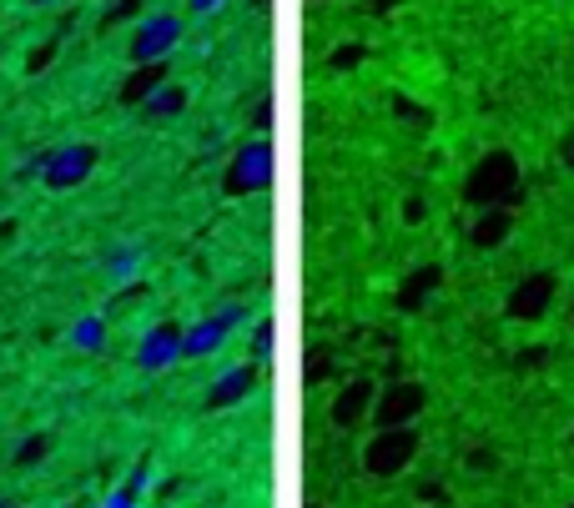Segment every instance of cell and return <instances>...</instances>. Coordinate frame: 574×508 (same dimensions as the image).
<instances>
[{
	"mask_svg": "<svg viewBox=\"0 0 574 508\" xmlns=\"http://www.w3.org/2000/svg\"><path fill=\"white\" fill-rule=\"evenodd\" d=\"M520 156L504 152V146H494V152H484L474 166H469L464 176V202L474 206V212H484V206H514L520 202Z\"/></svg>",
	"mask_w": 574,
	"mask_h": 508,
	"instance_id": "6da1fadb",
	"label": "cell"
},
{
	"mask_svg": "<svg viewBox=\"0 0 574 508\" xmlns=\"http://www.w3.org/2000/svg\"><path fill=\"white\" fill-rule=\"evenodd\" d=\"M423 448V433L419 423H403V428H379L369 438V448H363V474L369 478H399L413 468V458H419Z\"/></svg>",
	"mask_w": 574,
	"mask_h": 508,
	"instance_id": "7a4b0ae2",
	"label": "cell"
},
{
	"mask_svg": "<svg viewBox=\"0 0 574 508\" xmlns=\"http://www.w3.org/2000/svg\"><path fill=\"white\" fill-rule=\"evenodd\" d=\"M97 162H101L97 141H66V146H56L41 162V182L51 186V192H77V186H87V176L97 172Z\"/></svg>",
	"mask_w": 574,
	"mask_h": 508,
	"instance_id": "3957f363",
	"label": "cell"
},
{
	"mask_svg": "<svg viewBox=\"0 0 574 508\" xmlns=\"http://www.w3.org/2000/svg\"><path fill=\"white\" fill-rule=\"evenodd\" d=\"M222 186H228L232 196H252L262 192V186H272V141H248V146H238V156L228 162V172H222Z\"/></svg>",
	"mask_w": 574,
	"mask_h": 508,
	"instance_id": "277c9868",
	"label": "cell"
},
{
	"mask_svg": "<svg viewBox=\"0 0 574 508\" xmlns=\"http://www.w3.org/2000/svg\"><path fill=\"white\" fill-rule=\"evenodd\" d=\"M554 297H560V277H554L550 267H540L514 282V293L504 297V313H510L514 323H540V317H550Z\"/></svg>",
	"mask_w": 574,
	"mask_h": 508,
	"instance_id": "5b68a950",
	"label": "cell"
},
{
	"mask_svg": "<svg viewBox=\"0 0 574 508\" xmlns=\"http://www.w3.org/2000/svg\"><path fill=\"white\" fill-rule=\"evenodd\" d=\"M177 41H182V21H177V16H141L127 41V55H131V65L167 61V55L177 51Z\"/></svg>",
	"mask_w": 574,
	"mask_h": 508,
	"instance_id": "8992f818",
	"label": "cell"
},
{
	"mask_svg": "<svg viewBox=\"0 0 574 508\" xmlns=\"http://www.w3.org/2000/svg\"><path fill=\"white\" fill-rule=\"evenodd\" d=\"M423 408H429V388H423V383H393V388H383L379 398H373L369 418L379 423V428H403V423H419Z\"/></svg>",
	"mask_w": 574,
	"mask_h": 508,
	"instance_id": "52a82bcc",
	"label": "cell"
},
{
	"mask_svg": "<svg viewBox=\"0 0 574 508\" xmlns=\"http://www.w3.org/2000/svg\"><path fill=\"white\" fill-rule=\"evenodd\" d=\"M177 357H182V327L177 323H157L152 333L141 337V353H137V363L147 373H157V368H172Z\"/></svg>",
	"mask_w": 574,
	"mask_h": 508,
	"instance_id": "ba28073f",
	"label": "cell"
},
{
	"mask_svg": "<svg viewBox=\"0 0 574 508\" xmlns=\"http://www.w3.org/2000/svg\"><path fill=\"white\" fill-rule=\"evenodd\" d=\"M232 323H238V307H222V313L202 317V323H197L192 333H182V357H207V353H218L222 337L232 333Z\"/></svg>",
	"mask_w": 574,
	"mask_h": 508,
	"instance_id": "9c48e42d",
	"label": "cell"
},
{
	"mask_svg": "<svg viewBox=\"0 0 574 508\" xmlns=\"http://www.w3.org/2000/svg\"><path fill=\"white\" fill-rule=\"evenodd\" d=\"M373 398H379V388H373L369 378H358V383H348V388L333 398L328 418H333L338 428H358V423H363V418L373 413Z\"/></svg>",
	"mask_w": 574,
	"mask_h": 508,
	"instance_id": "30bf717a",
	"label": "cell"
},
{
	"mask_svg": "<svg viewBox=\"0 0 574 508\" xmlns=\"http://www.w3.org/2000/svg\"><path fill=\"white\" fill-rule=\"evenodd\" d=\"M172 81V71H167V61H147V65H137L127 81H121V91H117V101L121 106H147V101L157 96V91Z\"/></svg>",
	"mask_w": 574,
	"mask_h": 508,
	"instance_id": "8fae6325",
	"label": "cell"
},
{
	"mask_svg": "<svg viewBox=\"0 0 574 508\" xmlns=\"http://www.w3.org/2000/svg\"><path fill=\"white\" fill-rule=\"evenodd\" d=\"M258 388V363H242V368H228L218 383H212V393H207V408L222 413V408H238L248 393Z\"/></svg>",
	"mask_w": 574,
	"mask_h": 508,
	"instance_id": "7c38bea8",
	"label": "cell"
},
{
	"mask_svg": "<svg viewBox=\"0 0 574 508\" xmlns=\"http://www.w3.org/2000/svg\"><path fill=\"white\" fill-rule=\"evenodd\" d=\"M514 232V206H484V212H474V232H469V242H474L479 252H494L504 247Z\"/></svg>",
	"mask_w": 574,
	"mask_h": 508,
	"instance_id": "4fadbf2b",
	"label": "cell"
},
{
	"mask_svg": "<svg viewBox=\"0 0 574 508\" xmlns=\"http://www.w3.org/2000/svg\"><path fill=\"white\" fill-rule=\"evenodd\" d=\"M444 287V267L439 262H423V267H413L409 277H403V287H399V307L403 313H423V303Z\"/></svg>",
	"mask_w": 574,
	"mask_h": 508,
	"instance_id": "5bb4252c",
	"label": "cell"
},
{
	"mask_svg": "<svg viewBox=\"0 0 574 508\" xmlns=\"http://www.w3.org/2000/svg\"><path fill=\"white\" fill-rule=\"evenodd\" d=\"M182 111H187V87L167 81V87L157 91L147 106H141V116H147V121H167V116H182Z\"/></svg>",
	"mask_w": 574,
	"mask_h": 508,
	"instance_id": "9a60e30c",
	"label": "cell"
},
{
	"mask_svg": "<svg viewBox=\"0 0 574 508\" xmlns=\"http://www.w3.org/2000/svg\"><path fill=\"white\" fill-rule=\"evenodd\" d=\"M363 55H369V45H363V41H348V45H338V51L328 55V65H333L338 77H343V71H353V65L363 61Z\"/></svg>",
	"mask_w": 574,
	"mask_h": 508,
	"instance_id": "2e32d148",
	"label": "cell"
},
{
	"mask_svg": "<svg viewBox=\"0 0 574 508\" xmlns=\"http://www.w3.org/2000/svg\"><path fill=\"white\" fill-rule=\"evenodd\" d=\"M141 488H147V464H141L137 474H131V484H127V488H117V494H111V504H107V508H137Z\"/></svg>",
	"mask_w": 574,
	"mask_h": 508,
	"instance_id": "e0dca14e",
	"label": "cell"
},
{
	"mask_svg": "<svg viewBox=\"0 0 574 508\" xmlns=\"http://www.w3.org/2000/svg\"><path fill=\"white\" fill-rule=\"evenodd\" d=\"M51 454V438H46V433H36V438H26L21 444V454H16V468H31L36 458H46Z\"/></svg>",
	"mask_w": 574,
	"mask_h": 508,
	"instance_id": "ac0fdd59",
	"label": "cell"
},
{
	"mask_svg": "<svg viewBox=\"0 0 574 508\" xmlns=\"http://www.w3.org/2000/svg\"><path fill=\"white\" fill-rule=\"evenodd\" d=\"M101 337H107V323H101V317H87V323H77V343L87 347V353H97Z\"/></svg>",
	"mask_w": 574,
	"mask_h": 508,
	"instance_id": "d6986e66",
	"label": "cell"
},
{
	"mask_svg": "<svg viewBox=\"0 0 574 508\" xmlns=\"http://www.w3.org/2000/svg\"><path fill=\"white\" fill-rule=\"evenodd\" d=\"M137 11H141V0H111V11L101 16V26H117L121 16H127V21H131V16H137Z\"/></svg>",
	"mask_w": 574,
	"mask_h": 508,
	"instance_id": "ffe728a7",
	"label": "cell"
},
{
	"mask_svg": "<svg viewBox=\"0 0 574 508\" xmlns=\"http://www.w3.org/2000/svg\"><path fill=\"white\" fill-rule=\"evenodd\" d=\"M494 464H499L494 448H469V468H474V474H494Z\"/></svg>",
	"mask_w": 574,
	"mask_h": 508,
	"instance_id": "44dd1931",
	"label": "cell"
},
{
	"mask_svg": "<svg viewBox=\"0 0 574 508\" xmlns=\"http://www.w3.org/2000/svg\"><path fill=\"white\" fill-rule=\"evenodd\" d=\"M252 347H258V357H268V353H272V323H262L258 333H252Z\"/></svg>",
	"mask_w": 574,
	"mask_h": 508,
	"instance_id": "7402d4cb",
	"label": "cell"
},
{
	"mask_svg": "<svg viewBox=\"0 0 574 508\" xmlns=\"http://www.w3.org/2000/svg\"><path fill=\"white\" fill-rule=\"evenodd\" d=\"M560 156H564V166L574 172V131H564V141H560Z\"/></svg>",
	"mask_w": 574,
	"mask_h": 508,
	"instance_id": "603a6c76",
	"label": "cell"
},
{
	"mask_svg": "<svg viewBox=\"0 0 574 508\" xmlns=\"http://www.w3.org/2000/svg\"><path fill=\"white\" fill-rule=\"evenodd\" d=\"M403 216H409V222H419V216H423V202H419V196H413V202H403Z\"/></svg>",
	"mask_w": 574,
	"mask_h": 508,
	"instance_id": "cb8c5ba5",
	"label": "cell"
},
{
	"mask_svg": "<svg viewBox=\"0 0 574 508\" xmlns=\"http://www.w3.org/2000/svg\"><path fill=\"white\" fill-rule=\"evenodd\" d=\"M207 6H218V0H192V11H207Z\"/></svg>",
	"mask_w": 574,
	"mask_h": 508,
	"instance_id": "d4e9b609",
	"label": "cell"
},
{
	"mask_svg": "<svg viewBox=\"0 0 574 508\" xmlns=\"http://www.w3.org/2000/svg\"><path fill=\"white\" fill-rule=\"evenodd\" d=\"M31 6H41V0H31Z\"/></svg>",
	"mask_w": 574,
	"mask_h": 508,
	"instance_id": "484cf974",
	"label": "cell"
},
{
	"mask_svg": "<svg viewBox=\"0 0 574 508\" xmlns=\"http://www.w3.org/2000/svg\"><path fill=\"white\" fill-rule=\"evenodd\" d=\"M570 317H574V307H570Z\"/></svg>",
	"mask_w": 574,
	"mask_h": 508,
	"instance_id": "4316f807",
	"label": "cell"
}]
</instances>
